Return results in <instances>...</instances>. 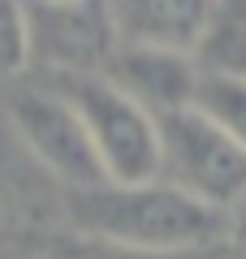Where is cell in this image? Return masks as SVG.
I'll use <instances>...</instances> for the list:
<instances>
[{
	"instance_id": "obj_6",
	"label": "cell",
	"mask_w": 246,
	"mask_h": 259,
	"mask_svg": "<svg viewBox=\"0 0 246 259\" xmlns=\"http://www.w3.org/2000/svg\"><path fill=\"white\" fill-rule=\"evenodd\" d=\"M100 74L112 87H121L134 104H143L155 121L164 112L186 108L194 100V82H199V69L190 56L155 52V48H117Z\"/></svg>"
},
{
	"instance_id": "obj_3",
	"label": "cell",
	"mask_w": 246,
	"mask_h": 259,
	"mask_svg": "<svg viewBox=\"0 0 246 259\" xmlns=\"http://www.w3.org/2000/svg\"><path fill=\"white\" fill-rule=\"evenodd\" d=\"M155 125H160V182L177 186L182 194L216 212H229L246 190V151L194 104L164 112Z\"/></svg>"
},
{
	"instance_id": "obj_11",
	"label": "cell",
	"mask_w": 246,
	"mask_h": 259,
	"mask_svg": "<svg viewBox=\"0 0 246 259\" xmlns=\"http://www.w3.org/2000/svg\"><path fill=\"white\" fill-rule=\"evenodd\" d=\"M61 259H212V255H160V250H134L117 242H95V238H73L61 250Z\"/></svg>"
},
{
	"instance_id": "obj_9",
	"label": "cell",
	"mask_w": 246,
	"mask_h": 259,
	"mask_svg": "<svg viewBox=\"0 0 246 259\" xmlns=\"http://www.w3.org/2000/svg\"><path fill=\"white\" fill-rule=\"evenodd\" d=\"M190 104H194V108H199L216 130H225L229 139L246 151V78L199 74Z\"/></svg>"
},
{
	"instance_id": "obj_7",
	"label": "cell",
	"mask_w": 246,
	"mask_h": 259,
	"mask_svg": "<svg viewBox=\"0 0 246 259\" xmlns=\"http://www.w3.org/2000/svg\"><path fill=\"white\" fill-rule=\"evenodd\" d=\"M117 48H155L190 56L212 0H104Z\"/></svg>"
},
{
	"instance_id": "obj_8",
	"label": "cell",
	"mask_w": 246,
	"mask_h": 259,
	"mask_svg": "<svg viewBox=\"0 0 246 259\" xmlns=\"http://www.w3.org/2000/svg\"><path fill=\"white\" fill-rule=\"evenodd\" d=\"M190 61L199 74L246 78V0H212Z\"/></svg>"
},
{
	"instance_id": "obj_10",
	"label": "cell",
	"mask_w": 246,
	"mask_h": 259,
	"mask_svg": "<svg viewBox=\"0 0 246 259\" xmlns=\"http://www.w3.org/2000/svg\"><path fill=\"white\" fill-rule=\"evenodd\" d=\"M30 61H35V44H30L26 0H0V78L26 74Z\"/></svg>"
},
{
	"instance_id": "obj_13",
	"label": "cell",
	"mask_w": 246,
	"mask_h": 259,
	"mask_svg": "<svg viewBox=\"0 0 246 259\" xmlns=\"http://www.w3.org/2000/svg\"><path fill=\"white\" fill-rule=\"evenodd\" d=\"M13 212H18V194H13V186L5 182V177H0V233H9Z\"/></svg>"
},
{
	"instance_id": "obj_5",
	"label": "cell",
	"mask_w": 246,
	"mask_h": 259,
	"mask_svg": "<svg viewBox=\"0 0 246 259\" xmlns=\"http://www.w3.org/2000/svg\"><path fill=\"white\" fill-rule=\"evenodd\" d=\"M35 56L52 74H100L117 52L108 5L91 0L78 9H26Z\"/></svg>"
},
{
	"instance_id": "obj_12",
	"label": "cell",
	"mask_w": 246,
	"mask_h": 259,
	"mask_svg": "<svg viewBox=\"0 0 246 259\" xmlns=\"http://www.w3.org/2000/svg\"><path fill=\"white\" fill-rule=\"evenodd\" d=\"M225 242H233V255H246V190L225 212Z\"/></svg>"
},
{
	"instance_id": "obj_4",
	"label": "cell",
	"mask_w": 246,
	"mask_h": 259,
	"mask_svg": "<svg viewBox=\"0 0 246 259\" xmlns=\"http://www.w3.org/2000/svg\"><path fill=\"white\" fill-rule=\"evenodd\" d=\"M9 125L18 134V143L30 151V160L44 164L69 190H87V186L108 182L104 168H100V156L91 147V134L82 125V117L52 87H22V91H13Z\"/></svg>"
},
{
	"instance_id": "obj_14",
	"label": "cell",
	"mask_w": 246,
	"mask_h": 259,
	"mask_svg": "<svg viewBox=\"0 0 246 259\" xmlns=\"http://www.w3.org/2000/svg\"><path fill=\"white\" fill-rule=\"evenodd\" d=\"M78 5H91V0H26V9H78Z\"/></svg>"
},
{
	"instance_id": "obj_2",
	"label": "cell",
	"mask_w": 246,
	"mask_h": 259,
	"mask_svg": "<svg viewBox=\"0 0 246 259\" xmlns=\"http://www.w3.org/2000/svg\"><path fill=\"white\" fill-rule=\"evenodd\" d=\"M48 87L82 117L108 182L138 186L160 177V125L143 104H134L104 74H52Z\"/></svg>"
},
{
	"instance_id": "obj_15",
	"label": "cell",
	"mask_w": 246,
	"mask_h": 259,
	"mask_svg": "<svg viewBox=\"0 0 246 259\" xmlns=\"http://www.w3.org/2000/svg\"><path fill=\"white\" fill-rule=\"evenodd\" d=\"M233 259H246V255H233Z\"/></svg>"
},
{
	"instance_id": "obj_1",
	"label": "cell",
	"mask_w": 246,
	"mask_h": 259,
	"mask_svg": "<svg viewBox=\"0 0 246 259\" xmlns=\"http://www.w3.org/2000/svg\"><path fill=\"white\" fill-rule=\"evenodd\" d=\"M65 212H69L73 238L117 242L134 250L212 255V246L225 242V212L182 194L160 177L138 186L100 182L87 190H69Z\"/></svg>"
}]
</instances>
